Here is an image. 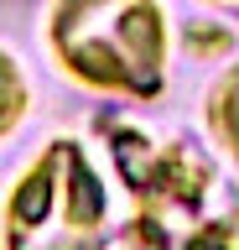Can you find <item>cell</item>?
<instances>
[{
	"instance_id": "obj_1",
	"label": "cell",
	"mask_w": 239,
	"mask_h": 250,
	"mask_svg": "<svg viewBox=\"0 0 239 250\" xmlns=\"http://www.w3.org/2000/svg\"><path fill=\"white\" fill-rule=\"evenodd\" d=\"M47 47L73 83L156 99L172 68V26L156 0H52Z\"/></svg>"
},
{
	"instance_id": "obj_2",
	"label": "cell",
	"mask_w": 239,
	"mask_h": 250,
	"mask_svg": "<svg viewBox=\"0 0 239 250\" xmlns=\"http://www.w3.org/2000/svg\"><path fill=\"white\" fill-rule=\"evenodd\" d=\"M110 193L78 141H47L5 203V250H104Z\"/></svg>"
},
{
	"instance_id": "obj_3",
	"label": "cell",
	"mask_w": 239,
	"mask_h": 250,
	"mask_svg": "<svg viewBox=\"0 0 239 250\" xmlns=\"http://www.w3.org/2000/svg\"><path fill=\"white\" fill-rule=\"evenodd\" d=\"M203 125H208V136H213V146L239 167V62L223 68L213 78V89L203 94Z\"/></svg>"
},
{
	"instance_id": "obj_4",
	"label": "cell",
	"mask_w": 239,
	"mask_h": 250,
	"mask_svg": "<svg viewBox=\"0 0 239 250\" xmlns=\"http://www.w3.org/2000/svg\"><path fill=\"white\" fill-rule=\"evenodd\" d=\"M5 94H11V104H5V130H16L21 109H26V73H21L16 52H5Z\"/></svg>"
},
{
	"instance_id": "obj_5",
	"label": "cell",
	"mask_w": 239,
	"mask_h": 250,
	"mask_svg": "<svg viewBox=\"0 0 239 250\" xmlns=\"http://www.w3.org/2000/svg\"><path fill=\"white\" fill-rule=\"evenodd\" d=\"M208 5H239V0H208Z\"/></svg>"
}]
</instances>
